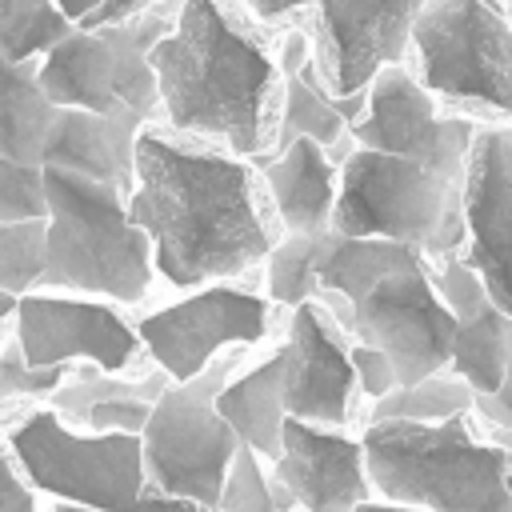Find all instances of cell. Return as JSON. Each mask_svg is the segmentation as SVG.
I'll use <instances>...</instances> for the list:
<instances>
[{
	"label": "cell",
	"mask_w": 512,
	"mask_h": 512,
	"mask_svg": "<svg viewBox=\"0 0 512 512\" xmlns=\"http://www.w3.org/2000/svg\"><path fill=\"white\" fill-rule=\"evenodd\" d=\"M132 220L148 232L156 272L176 288L236 276L276 248L244 160L192 148L156 124L136 140Z\"/></svg>",
	"instance_id": "cell-1"
},
{
	"label": "cell",
	"mask_w": 512,
	"mask_h": 512,
	"mask_svg": "<svg viewBox=\"0 0 512 512\" xmlns=\"http://www.w3.org/2000/svg\"><path fill=\"white\" fill-rule=\"evenodd\" d=\"M160 112L184 136L224 140L236 156H268L280 56L224 0H184L176 28L152 48Z\"/></svg>",
	"instance_id": "cell-2"
},
{
	"label": "cell",
	"mask_w": 512,
	"mask_h": 512,
	"mask_svg": "<svg viewBox=\"0 0 512 512\" xmlns=\"http://www.w3.org/2000/svg\"><path fill=\"white\" fill-rule=\"evenodd\" d=\"M360 440L384 500L428 512H512V452L480 440L468 416L444 424L380 420Z\"/></svg>",
	"instance_id": "cell-3"
},
{
	"label": "cell",
	"mask_w": 512,
	"mask_h": 512,
	"mask_svg": "<svg viewBox=\"0 0 512 512\" xmlns=\"http://www.w3.org/2000/svg\"><path fill=\"white\" fill-rule=\"evenodd\" d=\"M48 264L40 288H72L136 304L156 272L152 240L128 212V192L68 168H44Z\"/></svg>",
	"instance_id": "cell-4"
},
{
	"label": "cell",
	"mask_w": 512,
	"mask_h": 512,
	"mask_svg": "<svg viewBox=\"0 0 512 512\" xmlns=\"http://www.w3.org/2000/svg\"><path fill=\"white\" fill-rule=\"evenodd\" d=\"M332 232L400 240L420 248L428 260L460 256L468 240L464 176L356 144L340 164Z\"/></svg>",
	"instance_id": "cell-5"
},
{
	"label": "cell",
	"mask_w": 512,
	"mask_h": 512,
	"mask_svg": "<svg viewBox=\"0 0 512 512\" xmlns=\"http://www.w3.org/2000/svg\"><path fill=\"white\" fill-rule=\"evenodd\" d=\"M180 4L184 0H160L128 24L72 28L48 56H40V88L60 108H88L100 116L140 112L156 120L160 84L152 48L176 28Z\"/></svg>",
	"instance_id": "cell-6"
},
{
	"label": "cell",
	"mask_w": 512,
	"mask_h": 512,
	"mask_svg": "<svg viewBox=\"0 0 512 512\" xmlns=\"http://www.w3.org/2000/svg\"><path fill=\"white\" fill-rule=\"evenodd\" d=\"M412 56L432 96L512 124V16L500 0H424Z\"/></svg>",
	"instance_id": "cell-7"
},
{
	"label": "cell",
	"mask_w": 512,
	"mask_h": 512,
	"mask_svg": "<svg viewBox=\"0 0 512 512\" xmlns=\"http://www.w3.org/2000/svg\"><path fill=\"white\" fill-rule=\"evenodd\" d=\"M8 452L32 488L60 504L92 512H128L148 492L144 440L140 436H96L72 432L56 408L24 412L8 432Z\"/></svg>",
	"instance_id": "cell-8"
},
{
	"label": "cell",
	"mask_w": 512,
	"mask_h": 512,
	"mask_svg": "<svg viewBox=\"0 0 512 512\" xmlns=\"http://www.w3.org/2000/svg\"><path fill=\"white\" fill-rule=\"evenodd\" d=\"M228 372L232 360H212L200 376L180 384L172 380L168 392L152 404V420L140 436L148 492L220 508L228 468L240 452V436L216 408Z\"/></svg>",
	"instance_id": "cell-9"
},
{
	"label": "cell",
	"mask_w": 512,
	"mask_h": 512,
	"mask_svg": "<svg viewBox=\"0 0 512 512\" xmlns=\"http://www.w3.org/2000/svg\"><path fill=\"white\" fill-rule=\"evenodd\" d=\"M348 304V340L380 348L392 360L400 388L452 368L456 316L444 304L432 260L420 248L404 244L400 256L380 268Z\"/></svg>",
	"instance_id": "cell-10"
},
{
	"label": "cell",
	"mask_w": 512,
	"mask_h": 512,
	"mask_svg": "<svg viewBox=\"0 0 512 512\" xmlns=\"http://www.w3.org/2000/svg\"><path fill=\"white\" fill-rule=\"evenodd\" d=\"M424 0H324L312 16L316 68L332 96L368 92L372 80L404 64Z\"/></svg>",
	"instance_id": "cell-11"
},
{
	"label": "cell",
	"mask_w": 512,
	"mask_h": 512,
	"mask_svg": "<svg viewBox=\"0 0 512 512\" xmlns=\"http://www.w3.org/2000/svg\"><path fill=\"white\" fill-rule=\"evenodd\" d=\"M360 148L412 156L452 176L468 172L476 124L468 116H444L436 96L404 64L384 68L368 88V112L352 124Z\"/></svg>",
	"instance_id": "cell-12"
},
{
	"label": "cell",
	"mask_w": 512,
	"mask_h": 512,
	"mask_svg": "<svg viewBox=\"0 0 512 512\" xmlns=\"http://www.w3.org/2000/svg\"><path fill=\"white\" fill-rule=\"evenodd\" d=\"M140 344L176 384L200 376L220 348L256 344L268 332V300L244 288H204L136 324Z\"/></svg>",
	"instance_id": "cell-13"
},
{
	"label": "cell",
	"mask_w": 512,
	"mask_h": 512,
	"mask_svg": "<svg viewBox=\"0 0 512 512\" xmlns=\"http://www.w3.org/2000/svg\"><path fill=\"white\" fill-rule=\"evenodd\" d=\"M464 264L512 316V124L476 128L464 172Z\"/></svg>",
	"instance_id": "cell-14"
},
{
	"label": "cell",
	"mask_w": 512,
	"mask_h": 512,
	"mask_svg": "<svg viewBox=\"0 0 512 512\" xmlns=\"http://www.w3.org/2000/svg\"><path fill=\"white\" fill-rule=\"evenodd\" d=\"M16 340L40 368L88 360L104 372H124L140 352V332L100 300L28 292L16 304Z\"/></svg>",
	"instance_id": "cell-15"
},
{
	"label": "cell",
	"mask_w": 512,
	"mask_h": 512,
	"mask_svg": "<svg viewBox=\"0 0 512 512\" xmlns=\"http://www.w3.org/2000/svg\"><path fill=\"white\" fill-rule=\"evenodd\" d=\"M284 348H288V380H284L288 416L320 428H344L352 420V396L360 392V384L352 368V344L340 320L320 300H304L300 308H292Z\"/></svg>",
	"instance_id": "cell-16"
},
{
	"label": "cell",
	"mask_w": 512,
	"mask_h": 512,
	"mask_svg": "<svg viewBox=\"0 0 512 512\" xmlns=\"http://www.w3.org/2000/svg\"><path fill=\"white\" fill-rule=\"evenodd\" d=\"M272 480H280L304 512H356L376 492L364 440L296 416L284 424V448L272 460Z\"/></svg>",
	"instance_id": "cell-17"
},
{
	"label": "cell",
	"mask_w": 512,
	"mask_h": 512,
	"mask_svg": "<svg viewBox=\"0 0 512 512\" xmlns=\"http://www.w3.org/2000/svg\"><path fill=\"white\" fill-rule=\"evenodd\" d=\"M152 120L140 112H88L60 108L44 144V168H68L92 180H108L132 196L136 184V140Z\"/></svg>",
	"instance_id": "cell-18"
},
{
	"label": "cell",
	"mask_w": 512,
	"mask_h": 512,
	"mask_svg": "<svg viewBox=\"0 0 512 512\" xmlns=\"http://www.w3.org/2000/svg\"><path fill=\"white\" fill-rule=\"evenodd\" d=\"M260 180L284 224V236H324L332 232L340 164L316 140H292L276 156H256Z\"/></svg>",
	"instance_id": "cell-19"
},
{
	"label": "cell",
	"mask_w": 512,
	"mask_h": 512,
	"mask_svg": "<svg viewBox=\"0 0 512 512\" xmlns=\"http://www.w3.org/2000/svg\"><path fill=\"white\" fill-rule=\"evenodd\" d=\"M172 376L168 372H148L140 380H124L120 372H104L96 364L76 368L56 392L52 404L60 416L76 420L80 428L96 436H144L152 420V404L168 392Z\"/></svg>",
	"instance_id": "cell-20"
},
{
	"label": "cell",
	"mask_w": 512,
	"mask_h": 512,
	"mask_svg": "<svg viewBox=\"0 0 512 512\" xmlns=\"http://www.w3.org/2000/svg\"><path fill=\"white\" fill-rule=\"evenodd\" d=\"M368 112V92L356 96H332L324 84L316 56H308L300 68L284 72V92H280V120H276V144L268 156L284 152L292 140H316L328 152L352 140V124Z\"/></svg>",
	"instance_id": "cell-21"
},
{
	"label": "cell",
	"mask_w": 512,
	"mask_h": 512,
	"mask_svg": "<svg viewBox=\"0 0 512 512\" xmlns=\"http://www.w3.org/2000/svg\"><path fill=\"white\" fill-rule=\"evenodd\" d=\"M284 380H288V348L280 344L268 360L224 384V392L216 396V408L232 424L240 444L264 460H276L284 448V424H288Z\"/></svg>",
	"instance_id": "cell-22"
},
{
	"label": "cell",
	"mask_w": 512,
	"mask_h": 512,
	"mask_svg": "<svg viewBox=\"0 0 512 512\" xmlns=\"http://www.w3.org/2000/svg\"><path fill=\"white\" fill-rule=\"evenodd\" d=\"M60 104L40 88V60L0 56V156L44 168V144L56 124Z\"/></svg>",
	"instance_id": "cell-23"
},
{
	"label": "cell",
	"mask_w": 512,
	"mask_h": 512,
	"mask_svg": "<svg viewBox=\"0 0 512 512\" xmlns=\"http://www.w3.org/2000/svg\"><path fill=\"white\" fill-rule=\"evenodd\" d=\"M476 408V392L468 388L464 376H456L452 368L424 376L416 384L396 388L392 396L376 400L368 412V424L380 420H408V424H444L452 416H472Z\"/></svg>",
	"instance_id": "cell-24"
},
{
	"label": "cell",
	"mask_w": 512,
	"mask_h": 512,
	"mask_svg": "<svg viewBox=\"0 0 512 512\" xmlns=\"http://www.w3.org/2000/svg\"><path fill=\"white\" fill-rule=\"evenodd\" d=\"M76 24L56 8V0H0V56L4 60H40L48 56Z\"/></svg>",
	"instance_id": "cell-25"
},
{
	"label": "cell",
	"mask_w": 512,
	"mask_h": 512,
	"mask_svg": "<svg viewBox=\"0 0 512 512\" xmlns=\"http://www.w3.org/2000/svg\"><path fill=\"white\" fill-rule=\"evenodd\" d=\"M328 236V232H324ZM324 236H284L268 252V296L284 308H300L320 296V252Z\"/></svg>",
	"instance_id": "cell-26"
},
{
	"label": "cell",
	"mask_w": 512,
	"mask_h": 512,
	"mask_svg": "<svg viewBox=\"0 0 512 512\" xmlns=\"http://www.w3.org/2000/svg\"><path fill=\"white\" fill-rule=\"evenodd\" d=\"M48 264V220L0 224V292L28 296Z\"/></svg>",
	"instance_id": "cell-27"
},
{
	"label": "cell",
	"mask_w": 512,
	"mask_h": 512,
	"mask_svg": "<svg viewBox=\"0 0 512 512\" xmlns=\"http://www.w3.org/2000/svg\"><path fill=\"white\" fill-rule=\"evenodd\" d=\"M16 220H48L44 168L0 156V224Z\"/></svg>",
	"instance_id": "cell-28"
},
{
	"label": "cell",
	"mask_w": 512,
	"mask_h": 512,
	"mask_svg": "<svg viewBox=\"0 0 512 512\" xmlns=\"http://www.w3.org/2000/svg\"><path fill=\"white\" fill-rule=\"evenodd\" d=\"M264 456H256L252 448L240 444L228 480H224V496H220V512H280L276 496H272V476L260 468Z\"/></svg>",
	"instance_id": "cell-29"
},
{
	"label": "cell",
	"mask_w": 512,
	"mask_h": 512,
	"mask_svg": "<svg viewBox=\"0 0 512 512\" xmlns=\"http://www.w3.org/2000/svg\"><path fill=\"white\" fill-rule=\"evenodd\" d=\"M68 376H72L68 364H60V368L32 364L24 356V348H20V340L0 348V400H12V396H52Z\"/></svg>",
	"instance_id": "cell-30"
},
{
	"label": "cell",
	"mask_w": 512,
	"mask_h": 512,
	"mask_svg": "<svg viewBox=\"0 0 512 512\" xmlns=\"http://www.w3.org/2000/svg\"><path fill=\"white\" fill-rule=\"evenodd\" d=\"M352 368H356V384L360 392L376 404L384 396H392L400 388V376L392 368V360L380 352V348H368V344H352Z\"/></svg>",
	"instance_id": "cell-31"
},
{
	"label": "cell",
	"mask_w": 512,
	"mask_h": 512,
	"mask_svg": "<svg viewBox=\"0 0 512 512\" xmlns=\"http://www.w3.org/2000/svg\"><path fill=\"white\" fill-rule=\"evenodd\" d=\"M0 512H40L36 488L28 484L12 452H0Z\"/></svg>",
	"instance_id": "cell-32"
},
{
	"label": "cell",
	"mask_w": 512,
	"mask_h": 512,
	"mask_svg": "<svg viewBox=\"0 0 512 512\" xmlns=\"http://www.w3.org/2000/svg\"><path fill=\"white\" fill-rule=\"evenodd\" d=\"M160 0H104V4H96L76 28H108V24H128V20H136V16H144V12H152Z\"/></svg>",
	"instance_id": "cell-33"
},
{
	"label": "cell",
	"mask_w": 512,
	"mask_h": 512,
	"mask_svg": "<svg viewBox=\"0 0 512 512\" xmlns=\"http://www.w3.org/2000/svg\"><path fill=\"white\" fill-rule=\"evenodd\" d=\"M52 512H92V508H76V504H56ZM128 512H220L196 500H180V496H164V492H144L140 504H132Z\"/></svg>",
	"instance_id": "cell-34"
},
{
	"label": "cell",
	"mask_w": 512,
	"mask_h": 512,
	"mask_svg": "<svg viewBox=\"0 0 512 512\" xmlns=\"http://www.w3.org/2000/svg\"><path fill=\"white\" fill-rule=\"evenodd\" d=\"M308 4L316 8V4H324V0H244L248 16L264 20V24H272V20H284V16H292V12L308 8Z\"/></svg>",
	"instance_id": "cell-35"
},
{
	"label": "cell",
	"mask_w": 512,
	"mask_h": 512,
	"mask_svg": "<svg viewBox=\"0 0 512 512\" xmlns=\"http://www.w3.org/2000/svg\"><path fill=\"white\" fill-rule=\"evenodd\" d=\"M356 512H428V508H416V504H400V500H364Z\"/></svg>",
	"instance_id": "cell-36"
},
{
	"label": "cell",
	"mask_w": 512,
	"mask_h": 512,
	"mask_svg": "<svg viewBox=\"0 0 512 512\" xmlns=\"http://www.w3.org/2000/svg\"><path fill=\"white\" fill-rule=\"evenodd\" d=\"M96 4H104V0H56V8H60V12H64L72 24H80V20H84V16H88Z\"/></svg>",
	"instance_id": "cell-37"
},
{
	"label": "cell",
	"mask_w": 512,
	"mask_h": 512,
	"mask_svg": "<svg viewBox=\"0 0 512 512\" xmlns=\"http://www.w3.org/2000/svg\"><path fill=\"white\" fill-rule=\"evenodd\" d=\"M16 304H20V296H12V292H0V324H4L8 316H16Z\"/></svg>",
	"instance_id": "cell-38"
},
{
	"label": "cell",
	"mask_w": 512,
	"mask_h": 512,
	"mask_svg": "<svg viewBox=\"0 0 512 512\" xmlns=\"http://www.w3.org/2000/svg\"><path fill=\"white\" fill-rule=\"evenodd\" d=\"M488 440H496L500 448H508V452H512V428H488Z\"/></svg>",
	"instance_id": "cell-39"
},
{
	"label": "cell",
	"mask_w": 512,
	"mask_h": 512,
	"mask_svg": "<svg viewBox=\"0 0 512 512\" xmlns=\"http://www.w3.org/2000/svg\"><path fill=\"white\" fill-rule=\"evenodd\" d=\"M292 512H304V508H292Z\"/></svg>",
	"instance_id": "cell-40"
}]
</instances>
